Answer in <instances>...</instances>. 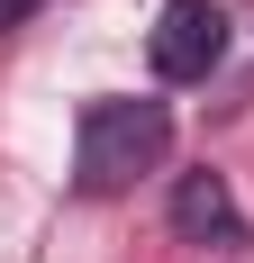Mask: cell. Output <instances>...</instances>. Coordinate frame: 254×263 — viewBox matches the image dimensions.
I'll use <instances>...</instances> for the list:
<instances>
[{"instance_id":"cell-2","label":"cell","mask_w":254,"mask_h":263,"mask_svg":"<svg viewBox=\"0 0 254 263\" xmlns=\"http://www.w3.org/2000/svg\"><path fill=\"white\" fill-rule=\"evenodd\" d=\"M218 54H227V9L218 0H164L154 9V36H146L154 82H209Z\"/></svg>"},{"instance_id":"cell-4","label":"cell","mask_w":254,"mask_h":263,"mask_svg":"<svg viewBox=\"0 0 254 263\" xmlns=\"http://www.w3.org/2000/svg\"><path fill=\"white\" fill-rule=\"evenodd\" d=\"M19 9H27V0H0V27H9V18H19Z\"/></svg>"},{"instance_id":"cell-1","label":"cell","mask_w":254,"mask_h":263,"mask_svg":"<svg viewBox=\"0 0 254 263\" xmlns=\"http://www.w3.org/2000/svg\"><path fill=\"white\" fill-rule=\"evenodd\" d=\"M164 155H173V109L164 100H136V91L82 100V118H73V191L82 200H118Z\"/></svg>"},{"instance_id":"cell-3","label":"cell","mask_w":254,"mask_h":263,"mask_svg":"<svg viewBox=\"0 0 254 263\" xmlns=\"http://www.w3.org/2000/svg\"><path fill=\"white\" fill-rule=\"evenodd\" d=\"M173 227H182L191 245H254V227H245V209H236L227 173H182V182H173Z\"/></svg>"}]
</instances>
